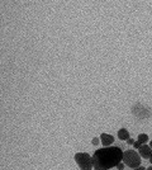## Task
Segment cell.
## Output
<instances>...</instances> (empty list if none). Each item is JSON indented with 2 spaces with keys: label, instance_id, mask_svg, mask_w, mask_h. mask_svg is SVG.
<instances>
[{
  "label": "cell",
  "instance_id": "6da1fadb",
  "mask_svg": "<svg viewBox=\"0 0 152 170\" xmlns=\"http://www.w3.org/2000/svg\"><path fill=\"white\" fill-rule=\"evenodd\" d=\"M123 151L117 146H107L99 149L92 155V165L95 170H109L122 163Z\"/></svg>",
  "mask_w": 152,
  "mask_h": 170
},
{
  "label": "cell",
  "instance_id": "7a4b0ae2",
  "mask_svg": "<svg viewBox=\"0 0 152 170\" xmlns=\"http://www.w3.org/2000/svg\"><path fill=\"white\" fill-rule=\"evenodd\" d=\"M76 164L79 165L80 170H94L92 165V156H90L88 152H78L74 156Z\"/></svg>",
  "mask_w": 152,
  "mask_h": 170
},
{
  "label": "cell",
  "instance_id": "3957f363",
  "mask_svg": "<svg viewBox=\"0 0 152 170\" xmlns=\"http://www.w3.org/2000/svg\"><path fill=\"white\" fill-rule=\"evenodd\" d=\"M122 161L132 169L137 168L141 165V155L137 154L134 150H127V151H123V159Z\"/></svg>",
  "mask_w": 152,
  "mask_h": 170
},
{
  "label": "cell",
  "instance_id": "277c9868",
  "mask_svg": "<svg viewBox=\"0 0 152 170\" xmlns=\"http://www.w3.org/2000/svg\"><path fill=\"white\" fill-rule=\"evenodd\" d=\"M100 141L103 143V146H110L112 143L114 142V137L112 135H108V133H101L100 135Z\"/></svg>",
  "mask_w": 152,
  "mask_h": 170
},
{
  "label": "cell",
  "instance_id": "5b68a950",
  "mask_svg": "<svg viewBox=\"0 0 152 170\" xmlns=\"http://www.w3.org/2000/svg\"><path fill=\"white\" fill-rule=\"evenodd\" d=\"M138 150H139L138 154H139L141 157H143V159H150L151 155H152V149H151L150 146H147V145H142Z\"/></svg>",
  "mask_w": 152,
  "mask_h": 170
},
{
  "label": "cell",
  "instance_id": "8992f818",
  "mask_svg": "<svg viewBox=\"0 0 152 170\" xmlns=\"http://www.w3.org/2000/svg\"><path fill=\"white\" fill-rule=\"evenodd\" d=\"M118 139L122 140V141L129 139V132L127 131V128H121L119 131H118Z\"/></svg>",
  "mask_w": 152,
  "mask_h": 170
},
{
  "label": "cell",
  "instance_id": "52a82bcc",
  "mask_svg": "<svg viewBox=\"0 0 152 170\" xmlns=\"http://www.w3.org/2000/svg\"><path fill=\"white\" fill-rule=\"evenodd\" d=\"M138 141L142 143V145H145V143L148 141V136H147L146 133H141V135H138Z\"/></svg>",
  "mask_w": 152,
  "mask_h": 170
},
{
  "label": "cell",
  "instance_id": "ba28073f",
  "mask_svg": "<svg viewBox=\"0 0 152 170\" xmlns=\"http://www.w3.org/2000/svg\"><path fill=\"white\" fill-rule=\"evenodd\" d=\"M133 146H134V149H139L141 146H142V143L137 140V141H134V143H133Z\"/></svg>",
  "mask_w": 152,
  "mask_h": 170
},
{
  "label": "cell",
  "instance_id": "9c48e42d",
  "mask_svg": "<svg viewBox=\"0 0 152 170\" xmlns=\"http://www.w3.org/2000/svg\"><path fill=\"white\" fill-rule=\"evenodd\" d=\"M124 165H125V164L122 161V163H119V164L117 165V169H118V170H124Z\"/></svg>",
  "mask_w": 152,
  "mask_h": 170
},
{
  "label": "cell",
  "instance_id": "30bf717a",
  "mask_svg": "<svg viewBox=\"0 0 152 170\" xmlns=\"http://www.w3.org/2000/svg\"><path fill=\"white\" fill-rule=\"evenodd\" d=\"M91 142H92V145H95V146H96L98 143H99V139H96V137H95V139H92Z\"/></svg>",
  "mask_w": 152,
  "mask_h": 170
},
{
  "label": "cell",
  "instance_id": "8fae6325",
  "mask_svg": "<svg viewBox=\"0 0 152 170\" xmlns=\"http://www.w3.org/2000/svg\"><path fill=\"white\" fill-rule=\"evenodd\" d=\"M134 170H146V168H143V166H137V168H134Z\"/></svg>",
  "mask_w": 152,
  "mask_h": 170
},
{
  "label": "cell",
  "instance_id": "7c38bea8",
  "mask_svg": "<svg viewBox=\"0 0 152 170\" xmlns=\"http://www.w3.org/2000/svg\"><path fill=\"white\" fill-rule=\"evenodd\" d=\"M148 146H150V147H151V149H152V141H151V142H150V145H148Z\"/></svg>",
  "mask_w": 152,
  "mask_h": 170
},
{
  "label": "cell",
  "instance_id": "4fadbf2b",
  "mask_svg": "<svg viewBox=\"0 0 152 170\" xmlns=\"http://www.w3.org/2000/svg\"><path fill=\"white\" fill-rule=\"evenodd\" d=\"M150 163L152 164V155H151V157H150Z\"/></svg>",
  "mask_w": 152,
  "mask_h": 170
},
{
  "label": "cell",
  "instance_id": "5bb4252c",
  "mask_svg": "<svg viewBox=\"0 0 152 170\" xmlns=\"http://www.w3.org/2000/svg\"><path fill=\"white\" fill-rule=\"evenodd\" d=\"M147 170H152V166H150V168H148V169H147Z\"/></svg>",
  "mask_w": 152,
  "mask_h": 170
},
{
  "label": "cell",
  "instance_id": "9a60e30c",
  "mask_svg": "<svg viewBox=\"0 0 152 170\" xmlns=\"http://www.w3.org/2000/svg\"><path fill=\"white\" fill-rule=\"evenodd\" d=\"M94 170H95V169H94Z\"/></svg>",
  "mask_w": 152,
  "mask_h": 170
},
{
  "label": "cell",
  "instance_id": "2e32d148",
  "mask_svg": "<svg viewBox=\"0 0 152 170\" xmlns=\"http://www.w3.org/2000/svg\"><path fill=\"white\" fill-rule=\"evenodd\" d=\"M117 170H118V169H117Z\"/></svg>",
  "mask_w": 152,
  "mask_h": 170
}]
</instances>
